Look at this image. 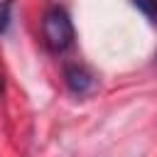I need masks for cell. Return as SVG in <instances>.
<instances>
[{
    "label": "cell",
    "mask_w": 157,
    "mask_h": 157,
    "mask_svg": "<svg viewBox=\"0 0 157 157\" xmlns=\"http://www.w3.org/2000/svg\"><path fill=\"white\" fill-rule=\"evenodd\" d=\"M64 76H66V86L76 96H86V93H91L96 88V76L86 66H81V64H69Z\"/></svg>",
    "instance_id": "7a4b0ae2"
},
{
    "label": "cell",
    "mask_w": 157,
    "mask_h": 157,
    "mask_svg": "<svg viewBox=\"0 0 157 157\" xmlns=\"http://www.w3.org/2000/svg\"><path fill=\"white\" fill-rule=\"evenodd\" d=\"M2 86H5V81H2V76H0V91H2Z\"/></svg>",
    "instance_id": "5b68a950"
},
{
    "label": "cell",
    "mask_w": 157,
    "mask_h": 157,
    "mask_svg": "<svg viewBox=\"0 0 157 157\" xmlns=\"http://www.w3.org/2000/svg\"><path fill=\"white\" fill-rule=\"evenodd\" d=\"M10 17H12V0H2V2H0V34L7 32Z\"/></svg>",
    "instance_id": "3957f363"
},
{
    "label": "cell",
    "mask_w": 157,
    "mask_h": 157,
    "mask_svg": "<svg viewBox=\"0 0 157 157\" xmlns=\"http://www.w3.org/2000/svg\"><path fill=\"white\" fill-rule=\"evenodd\" d=\"M42 37L52 52H64L74 44V25L64 7H49L42 17Z\"/></svg>",
    "instance_id": "6da1fadb"
},
{
    "label": "cell",
    "mask_w": 157,
    "mask_h": 157,
    "mask_svg": "<svg viewBox=\"0 0 157 157\" xmlns=\"http://www.w3.org/2000/svg\"><path fill=\"white\" fill-rule=\"evenodd\" d=\"M132 5H135L142 15H147L150 20L157 22V0H132Z\"/></svg>",
    "instance_id": "277c9868"
}]
</instances>
